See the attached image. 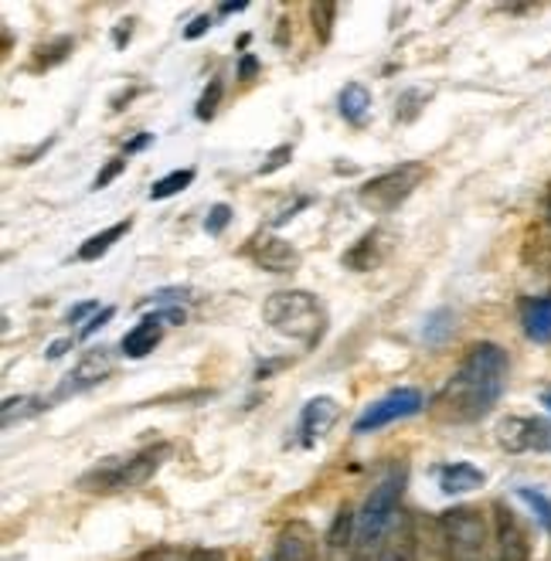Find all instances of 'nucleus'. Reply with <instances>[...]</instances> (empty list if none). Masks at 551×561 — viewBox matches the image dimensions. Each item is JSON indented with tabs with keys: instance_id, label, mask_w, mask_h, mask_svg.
<instances>
[{
	"instance_id": "obj_1",
	"label": "nucleus",
	"mask_w": 551,
	"mask_h": 561,
	"mask_svg": "<svg viewBox=\"0 0 551 561\" xmlns=\"http://www.w3.org/2000/svg\"><path fill=\"white\" fill-rule=\"evenodd\" d=\"M507 385V351L501 344L480 341L467 351L460 368L449 375L429 412L443 422H477L487 415Z\"/></svg>"
},
{
	"instance_id": "obj_2",
	"label": "nucleus",
	"mask_w": 551,
	"mask_h": 561,
	"mask_svg": "<svg viewBox=\"0 0 551 561\" xmlns=\"http://www.w3.org/2000/svg\"><path fill=\"white\" fill-rule=\"evenodd\" d=\"M263 317L276 334L303 341L307 347H313L323 337V330H328V310H323V304L307 289L273 293L263 304Z\"/></svg>"
},
{
	"instance_id": "obj_3",
	"label": "nucleus",
	"mask_w": 551,
	"mask_h": 561,
	"mask_svg": "<svg viewBox=\"0 0 551 561\" xmlns=\"http://www.w3.org/2000/svg\"><path fill=\"white\" fill-rule=\"evenodd\" d=\"M171 456V446H147L134 456H110V459H100L92 470H85L79 477V490L85 493H116V490H134V486H144L160 467H164V459Z\"/></svg>"
},
{
	"instance_id": "obj_4",
	"label": "nucleus",
	"mask_w": 551,
	"mask_h": 561,
	"mask_svg": "<svg viewBox=\"0 0 551 561\" xmlns=\"http://www.w3.org/2000/svg\"><path fill=\"white\" fill-rule=\"evenodd\" d=\"M439 561H487V520L477 507H452L439 517Z\"/></svg>"
},
{
	"instance_id": "obj_5",
	"label": "nucleus",
	"mask_w": 551,
	"mask_h": 561,
	"mask_svg": "<svg viewBox=\"0 0 551 561\" xmlns=\"http://www.w3.org/2000/svg\"><path fill=\"white\" fill-rule=\"evenodd\" d=\"M405 490V467H392L368 493V501L358 514V527H354V541L361 548H371L381 541V535L388 531V524L399 514V501Z\"/></svg>"
},
{
	"instance_id": "obj_6",
	"label": "nucleus",
	"mask_w": 551,
	"mask_h": 561,
	"mask_svg": "<svg viewBox=\"0 0 551 561\" xmlns=\"http://www.w3.org/2000/svg\"><path fill=\"white\" fill-rule=\"evenodd\" d=\"M423 181H426V168H423V163L409 160V163H399V168L365 181L358 187V202L375 215H388V211H395L399 205H405Z\"/></svg>"
},
{
	"instance_id": "obj_7",
	"label": "nucleus",
	"mask_w": 551,
	"mask_h": 561,
	"mask_svg": "<svg viewBox=\"0 0 551 561\" xmlns=\"http://www.w3.org/2000/svg\"><path fill=\"white\" fill-rule=\"evenodd\" d=\"M426 409V399H423V391L418 388H395V391H388L384 399H378L375 405H368L358 422H354V433L358 436H368V433H378V428L384 425H392L399 419H412Z\"/></svg>"
},
{
	"instance_id": "obj_8",
	"label": "nucleus",
	"mask_w": 551,
	"mask_h": 561,
	"mask_svg": "<svg viewBox=\"0 0 551 561\" xmlns=\"http://www.w3.org/2000/svg\"><path fill=\"white\" fill-rule=\"evenodd\" d=\"M395 245H399V232H395V228L375 225V228H368V232L344 252V266L351 273H371V270L381 266L388 255L395 252Z\"/></svg>"
},
{
	"instance_id": "obj_9",
	"label": "nucleus",
	"mask_w": 551,
	"mask_h": 561,
	"mask_svg": "<svg viewBox=\"0 0 551 561\" xmlns=\"http://www.w3.org/2000/svg\"><path fill=\"white\" fill-rule=\"evenodd\" d=\"M113 365H116V357L110 347H92L79 357V365L65 375V381L58 385L55 391V399H69V394H79L92 385H100L113 375Z\"/></svg>"
},
{
	"instance_id": "obj_10",
	"label": "nucleus",
	"mask_w": 551,
	"mask_h": 561,
	"mask_svg": "<svg viewBox=\"0 0 551 561\" xmlns=\"http://www.w3.org/2000/svg\"><path fill=\"white\" fill-rule=\"evenodd\" d=\"M497 443L507 453H528V449H548L551 446V425L541 419L510 415L497 425Z\"/></svg>"
},
{
	"instance_id": "obj_11",
	"label": "nucleus",
	"mask_w": 551,
	"mask_h": 561,
	"mask_svg": "<svg viewBox=\"0 0 551 561\" xmlns=\"http://www.w3.org/2000/svg\"><path fill=\"white\" fill-rule=\"evenodd\" d=\"M494 541H497V561H531V541L525 524L504 504L494 507Z\"/></svg>"
},
{
	"instance_id": "obj_12",
	"label": "nucleus",
	"mask_w": 551,
	"mask_h": 561,
	"mask_svg": "<svg viewBox=\"0 0 551 561\" xmlns=\"http://www.w3.org/2000/svg\"><path fill=\"white\" fill-rule=\"evenodd\" d=\"M378 561H418L415 517L409 511H399L388 524V531L378 541Z\"/></svg>"
},
{
	"instance_id": "obj_13",
	"label": "nucleus",
	"mask_w": 551,
	"mask_h": 561,
	"mask_svg": "<svg viewBox=\"0 0 551 561\" xmlns=\"http://www.w3.org/2000/svg\"><path fill=\"white\" fill-rule=\"evenodd\" d=\"M252 259H255V266H263L266 273H276V276H286V273L300 270V252L289 245L286 239H279V236L259 239L255 249H252Z\"/></svg>"
},
{
	"instance_id": "obj_14",
	"label": "nucleus",
	"mask_w": 551,
	"mask_h": 561,
	"mask_svg": "<svg viewBox=\"0 0 551 561\" xmlns=\"http://www.w3.org/2000/svg\"><path fill=\"white\" fill-rule=\"evenodd\" d=\"M337 419V402L328 399V394H320V399H310L300 412V433H303V443H317L320 436H328V428L334 425Z\"/></svg>"
},
{
	"instance_id": "obj_15",
	"label": "nucleus",
	"mask_w": 551,
	"mask_h": 561,
	"mask_svg": "<svg viewBox=\"0 0 551 561\" xmlns=\"http://www.w3.org/2000/svg\"><path fill=\"white\" fill-rule=\"evenodd\" d=\"M317 538L307 524H289L279 535V561H313Z\"/></svg>"
},
{
	"instance_id": "obj_16",
	"label": "nucleus",
	"mask_w": 551,
	"mask_h": 561,
	"mask_svg": "<svg viewBox=\"0 0 551 561\" xmlns=\"http://www.w3.org/2000/svg\"><path fill=\"white\" fill-rule=\"evenodd\" d=\"M337 113L351 123V126H365L368 113H371V92L361 82H347L337 95Z\"/></svg>"
},
{
	"instance_id": "obj_17",
	"label": "nucleus",
	"mask_w": 551,
	"mask_h": 561,
	"mask_svg": "<svg viewBox=\"0 0 551 561\" xmlns=\"http://www.w3.org/2000/svg\"><path fill=\"white\" fill-rule=\"evenodd\" d=\"M157 344H160V323L153 317H144L134 330H126V337L119 341L123 354L134 357V360L137 357H147Z\"/></svg>"
},
{
	"instance_id": "obj_18",
	"label": "nucleus",
	"mask_w": 551,
	"mask_h": 561,
	"mask_svg": "<svg viewBox=\"0 0 551 561\" xmlns=\"http://www.w3.org/2000/svg\"><path fill=\"white\" fill-rule=\"evenodd\" d=\"M483 470L470 467V463H452V467H443L439 470V486L443 493H449V497H460V493H470L477 486H483Z\"/></svg>"
},
{
	"instance_id": "obj_19",
	"label": "nucleus",
	"mask_w": 551,
	"mask_h": 561,
	"mask_svg": "<svg viewBox=\"0 0 551 561\" xmlns=\"http://www.w3.org/2000/svg\"><path fill=\"white\" fill-rule=\"evenodd\" d=\"M521 323H525V334L535 344H548L551 341V296H541V300H528Z\"/></svg>"
},
{
	"instance_id": "obj_20",
	"label": "nucleus",
	"mask_w": 551,
	"mask_h": 561,
	"mask_svg": "<svg viewBox=\"0 0 551 561\" xmlns=\"http://www.w3.org/2000/svg\"><path fill=\"white\" fill-rule=\"evenodd\" d=\"M129 228H134V221H116V225H110L106 232H100V236H92V239H85L82 245H79V262H95V259H103Z\"/></svg>"
},
{
	"instance_id": "obj_21",
	"label": "nucleus",
	"mask_w": 551,
	"mask_h": 561,
	"mask_svg": "<svg viewBox=\"0 0 551 561\" xmlns=\"http://www.w3.org/2000/svg\"><path fill=\"white\" fill-rule=\"evenodd\" d=\"M48 409L45 399H35V394H18V399H4L0 405V425L11 428L14 422H24V419H35Z\"/></svg>"
},
{
	"instance_id": "obj_22",
	"label": "nucleus",
	"mask_w": 551,
	"mask_h": 561,
	"mask_svg": "<svg viewBox=\"0 0 551 561\" xmlns=\"http://www.w3.org/2000/svg\"><path fill=\"white\" fill-rule=\"evenodd\" d=\"M334 21H337V4L331 0H320V4H310V24H313V35L317 42L328 45L334 35Z\"/></svg>"
},
{
	"instance_id": "obj_23",
	"label": "nucleus",
	"mask_w": 551,
	"mask_h": 561,
	"mask_svg": "<svg viewBox=\"0 0 551 561\" xmlns=\"http://www.w3.org/2000/svg\"><path fill=\"white\" fill-rule=\"evenodd\" d=\"M452 310H446V307H439V310H433L429 317H426V327H423V337H426V344H433V347H439V344H446L449 341V334H452Z\"/></svg>"
},
{
	"instance_id": "obj_24",
	"label": "nucleus",
	"mask_w": 551,
	"mask_h": 561,
	"mask_svg": "<svg viewBox=\"0 0 551 561\" xmlns=\"http://www.w3.org/2000/svg\"><path fill=\"white\" fill-rule=\"evenodd\" d=\"M191 181H194V171H191V168L171 171L168 178H160V181L150 187V202H168V197H174V194H181L184 187H191Z\"/></svg>"
},
{
	"instance_id": "obj_25",
	"label": "nucleus",
	"mask_w": 551,
	"mask_h": 561,
	"mask_svg": "<svg viewBox=\"0 0 551 561\" xmlns=\"http://www.w3.org/2000/svg\"><path fill=\"white\" fill-rule=\"evenodd\" d=\"M354 527H358V514H351L347 507H341L337 517H334V527L328 531V545L331 548H347L354 541Z\"/></svg>"
},
{
	"instance_id": "obj_26",
	"label": "nucleus",
	"mask_w": 551,
	"mask_h": 561,
	"mask_svg": "<svg viewBox=\"0 0 551 561\" xmlns=\"http://www.w3.org/2000/svg\"><path fill=\"white\" fill-rule=\"evenodd\" d=\"M426 103H429V92H423V89H409V92H402V95H399V103H395V119H399V123H412L418 113H423Z\"/></svg>"
},
{
	"instance_id": "obj_27",
	"label": "nucleus",
	"mask_w": 551,
	"mask_h": 561,
	"mask_svg": "<svg viewBox=\"0 0 551 561\" xmlns=\"http://www.w3.org/2000/svg\"><path fill=\"white\" fill-rule=\"evenodd\" d=\"M517 497H521L531 511H535V517L541 520V527L544 531H551V501L544 497V493H538V490H528V486H521L517 490Z\"/></svg>"
},
{
	"instance_id": "obj_28",
	"label": "nucleus",
	"mask_w": 551,
	"mask_h": 561,
	"mask_svg": "<svg viewBox=\"0 0 551 561\" xmlns=\"http://www.w3.org/2000/svg\"><path fill=\"white\" fill-rule=\"evenodd\" d=\"M221 92H225V85H221V79H211L208 82V89L202 92V99H198V110H194V116L198 119H211L215 113H218V103H221Z\"/></svg>"
},
{
	"instance_id": "obj_29",
	"label": "nucleus",
	"mask_w": 551,
	"mask_h": 561,
	"mask_svg": "<svg viewBox=\"0 0 551 561\" xmlns=\"http://www.w3.org/2000/svg\"><path fill=\"white\" fill-rule=\"evenodd\" d=\"M289 160H294V147H289V144H279V147H273V150L266 153V160L259 163V171H255V174H259V178H269V174L283 171Z\"/></svg>"
},
{
	"instance_id": "obj_30",
	"label": "nucleus",
	"mask_w": 551,
	"mask_h": 561,
	"mask_svg": "<svg viewBox=\"0 0 551 561\" xmlns=\"http://www.w3.org/2000/svg\"><path fill=\"white\" fill-rule=\"evenodd\" d=\"M229 221H232V208L229 205H211V211L205 218V232L208 236H221L225 228H229Z\"/></svg>"
},
{
	"instance_id": "obj_31",
	"label": "nucleus",
	"mask_w": 551,
	"mask_h": 561,
	"mask_svg": "<svg viewBox=\"0 0 551 561\" xmlns=\"http://www.w3.org/2000/svg\"><path fill=\"white\" fill-rule=\"evenodd\" d=\"M126 163H129L126 157H113V160L106 163V168H103L100 174H95V181H92V191H103V187H110V184H113V181H116V178L126 171Z\"/></svg>"
},
{
	"instance_id": "obj_32",
	"label": "nucleus",
	"mask_w": 551,
	"mask_h": 561,
	"mask_svg": "<svg viewBox=\"0 0 551 561\" xmlns=\"http://www.w3.org/2000/svg\"><path fill=\"white\" fill-rule=\"evenodd\" d=\"M113 317H116V307H103L100 313H92V317H89V323H85V327L79 330V337H82V341L95 337V334H100V330H103V327H106V323H110Z\"/></svg>"
},
{
	"instance_id": "obj_33",
	"label": "nucleus",
	"mask_w": 551,
	"mask_h": 561,
	"mask_svg": "<svg viewBox=\"0 0 551 561\" xmlns=\"http://www.w3.org/2000/svg\"><path fill=\"white\" fill-rule=\"evenodd\" d=\"M211 24H215V18H211V14H198V18H194V21H191V24L184 27V38H187V42L202 38V35H205V31H208Z\"/></svg>"
},
{
	"instance_id": "obj_34",
	"label": "nucleus",
	"mask_w": 551,
	"mask_h": 561,
	"mask_svg": "<svg viewBox=\"0 0 551 561\" xmlns=\"http://www.w3.org/2000/svg\"><path fill=\"white\" fill-rule=\"evenodd\" d=\"M89 313H100V304H95V300L76 304L69 313H65V320H69V323H79V320H82V317H89Z\"/></svg>"
},
{
	"instance_id": "obj_35",
	"label": "nucleus",
	"mask_w": 551,
	"mask_h": 561,
	"mask_svg": "<svg viewBox=\"0 0 551 561\" xmlns=\"http://www.w3.org/2000/svg\"><path fill=\"white\" fill-rule=\"evenodd\" d=\"M160 327L164 323H184V310L181 307H168V310H157V313H150Z\"/></svg>"
},
{
	"instance_id": "obj_36",
	"label": "nucleus",
	"mask_w": 551,
	"mask_h": 561,
	"mask_svg": "<svg viewBox=\"0 0 551 561\" xmlns=\"http://www.w3.org/2000/svg\"><path fill=\"white\" fill-rule=\"evenodd\" d=\"M187 296V289H177V286H171V289H157L153 293V304H174V300H184Z\"/></svg>"
},
{
	"instance_id": "obj_37",
	"label": "nucleus",
	"mask_w": 551,
	"mask_h": 561,
	"mask_svg": "<svg viewBox=\"0 0 551 561\" xmlns=\"http://www.w3.org/2000/svg\"><path fill=\"white\" fill-rule=\"evenodd\" d=\"M153 144V134H140V137H134L126 144V150H123V157H134V153H140L144 147H150Z\"/></svg>"
},
{
	"instance_id": "obj_38",
	"label": "nucleus",
	"mask_w": 551,
	"mask_h": 561,
	"mask_svg": "<svg viewBox=\"0 0 551 561\" xmlns=\"http://www.w3.org/2000/svg\"><path fill=\"white\" fill-rule=\"evenodd\" d=\"M129 35H134V21H119V24H116V31H113L116 48H123V45L129 42Z\"/></svg>"
},
{
	"instance_id": "obj_39",
	"label": "nucleus",
	"mask_w": 551,
	"mask_h": 561,
	"mask_svg": "<svg viewBox=\"0 0 551 561\" xmlns=\"http://www.w3.org/2000/svg\"><path fill=\"white\" fill-rule=\"evenodd\" d=\"M184 561H225V558H221V551H215V548H194Z\"/></svg>"
},
{
	"instance_id": "obj_40",
	"label": "nucleus",
	"mask_w": 551,
	"mask_h": 561,
	"mask_svg": "<svg viewBox=\"0 0 551 561\" xmlns=\"http://www.w3.org/2000/svg\"><path fill=\"white\" fill-rule=\"evenodd\" d=\"M255 72H259V61H255V55H245L242 61H239V79H255Z\"/></svg>"
},
{
	"instance_id": "obj_41",
	"label": "nucleus",
	"mask_w": 551,
	"mask_h": 561,
	"mask_svg": "<svg viewBox=\"0 0 551 561\" xmlns=\"http://www.w3.org/2000/svg\"><path fill=\"white\" fill-rule=\"evenodd\" d=\"M65 351H72V337L51 341V344H48V360H58V357H65Z\"/></svg>"
},
{
	"instance_id": "obj_42",
	"label": "nucleus",
	"mask_w": 551,
	"mask_h": 561,
	"mask_svg": "<svg viewBox=\"0 0 551 561\" xmlns=\"http://www.w3.org/2000/svg\"><path fill=\"white\" fill-rule=\"evenodd\" d=\"M140 561H181L171 548H157V551H147Z\"/></svg>"
},
{
	"instance_id": "obj_43",
	"label": "nucleus",
	"mask_w": 551,
	"mask_h": 561,
	"mask_svg": "<svg viewBox=\"0 0 551 561\" xmlns=\"http://www.w3.org/2000/svg\"><path fill=\"white\" fill-rule=\"evenodd\" d=\"M239 11H245V4H221L218 8V14H239Z\"/></svg>"
},
{
	"instance_id": "obj_44",
	"label": "nucleus",
	"mask_w": 551,
	"mask_h": 561,
	"mask_svg": "<svg viewBox=\"0 0 551 561\" xmlns=\"http://www.w3.org/2000/svg\"><path fill=\"white\" fill-rule=\"evenodd\" d=\"M544 218L551 221V184H548V194H544Z\"/></svg>"
},
{
	"instance_id": "obj_45",
	"label": "nucleus",
	"mask_w": 551,
	"mask_h": 561,
	"mask_svg": "<svg viewBox=\"0 0 551 561\" xmlns=\"http://www.w3.org/2000/svg\"><path fill=\"white\" fill-rule=\"evenodd\" d=\"M541 405H548V409H551V388H548V391L541 394Z\"/></svg>"
}]
</instances>
